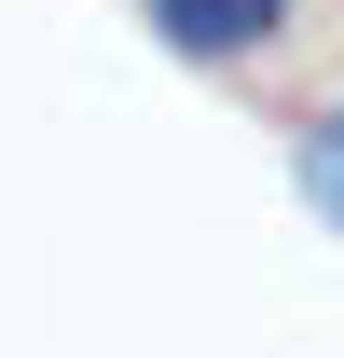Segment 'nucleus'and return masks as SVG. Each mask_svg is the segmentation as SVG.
<instances>
[{
    "mask_svg": "<svg viewBox=\"0 0 344 358\" xmlns=\"http://www.w3.org/2000/svg\"><path fill=\"white\" fill-rule=\"evenodd\" d=\"M303 207H317V221H344V110H317V124H303Z\"/></svg>",
    "mask_w": 344,
    "mask_h": 358,
    "instance_id": "2",
    "label": "nucleus"
},
{
    "mask_svg": "<svg viewBox=\"0 0 344 358\" xmlns=\"http://www.w3.org/2000/svg\"><path fill=\"white\" fill-rule=\"evenodd\" d=\"M138 14H152L166 55H193V69H234V55H261L289 28V0H138Z\"/></svg>",
    "mask_w": 344,
    "mask_h": 358,
    "instance_id": "1",
    "label": "nucleus"
}]
</instances>
